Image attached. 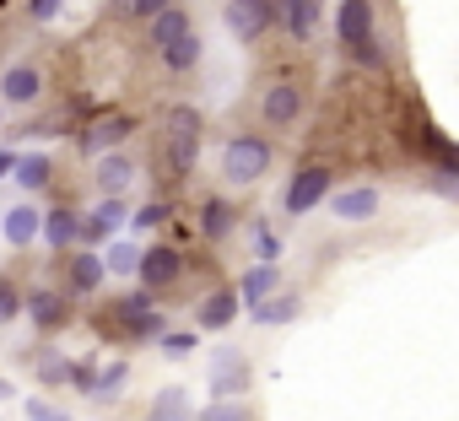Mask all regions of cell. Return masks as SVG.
Instances as JSON below:
<instances>
[{
	"instance_id": "cell-1",
	"label": "cell",
	"mask_w": 459,
	"mask_h": 421,
	"mask_svg": "<svg viewBox=\"0 0 459 421\" xmlns=\"http://www.w3.org/2000/svg\"><path fill=\"white\" fill-rule=\"evenodd\" d=\"M335 28H341L346 55H351L362 71H378V65H384V49H378V39H373V6H368V0H341Z\"/></svg>"
},
{
	"instance_id": "cell-2",
	"label": "cell",
	"mask_w": 459,
	"mask_h": 421,
	"mask_svg": "<svg viewBox=\"0 0 459 421\" xmlns=\"http://www.w3.org/2000/svg\"><path fill=\"white\" fill-rule=\"evenodd\" d=\"M271 173V141L265 135H233L221 146V178L227 184H255Z\"/></svg>"
},
{
	"instance_id": "cell-3",
	"label": "cell",
	"mask_w": 459,
	"mask_h": 421,
	"mask_svg": "<svg viewBox=\"0 0 459 421\" xmlns=\"http://www.w3.org/2000/svg\"><path fill=\"white\" fill-rule=\"evenodd\" d=\"M221 22H227V33H233V39L255 44V39H265L281 22V12H276V0H227Z\"/></svg>"
},
{
	"instance_id": "cell-4",
	"label": "cell",
	"mask_w": 459,
	"mask_h": 421,
	"mask_svg": "<svg viewBox=\"0 0 459 421\" xmlns=\"http://www.w3.org/2000/svg\"><path fill=\"white\" fill-rule=\"evenodd\" d=\"M195 151H200V108L178 103V108H168V162L178 173H189Z\"/></svg>"
},
{
	"instance_id": "cell-5",
	"label": "cell",
	"mask_w": 459,
	"mask_h": 421,
	"mask_svg": "<svg viewBox=\"0 0 459 421\" xmlns=\"http://www.w3.org/2000/svg\"><path fill=\"white\" fill-rule=\"evenodd\" d=\"M39 98H44V71L39 65L17 60V65L0 71V103H6V108H33Z\"/></svg>"
},
{
	"instance_id": "cell-6",
	"label": "cell",
	"mask_w": 459,
	"mask_h": 421,
	"mask_svg": "<svg viewBox=\"0 0 459 421\" xmlns=\"http://www.w3.org/2000/svg\"><path fill=\"white\" fill-rule=\"evenodd\" d=\"M319 200H330V173H325V168H303V173H292V184H287V194H281V205L292 210V217H308Z\"/></svg>"
},
{
	"instance_id": "cell-7",
	"label": "cell",
	"mask_w": 459,
	"mask_h": 421,
	"mask_svg": "<svg viewBox=\"0 0 459 421\" xmlns=\"http://www.w3.org/2000/svg\"><path fill=\"white\" fill-rule=\"evenodd\" d=\"M211 389H216V400H244V389H249L244 351H216L211 357Z\"/></svg>"
},
{
	"instance_id": "cell-8",
	"label": "cell",
	"mask_w": 459,
	"mask_h": 421,
	"mask_svg": "<svg viewBox=\"0 0 459 421\" xmlns=\"http://www.w3.org/2000/svg\"><path fill=\"white\" fill-rule=\"evenodd\" d=\"M130 222V210H125V200H98L87 217H82V244L87 249H98V244H114V228H125Z\"/></svg>"
},
{
	"instance_id": "cell-9",
	"label": "cell",
	"mask_w": 459,
	"mask_h": 421,
	"mask_svg": "<svg viewBox=\"0 0 459 421\" xmlns=\"http://www.w3.org/2000/svg\"><path fill=\"white\" fill-rule=\"evenodd\" d=\"M298 114H303V92H298L292 82H276V87H265V92H260V119H265L271 130L298 125Z\"/></svg>"
},
{
	"instance_id": "cell-10",
	"label": "cell",
	"mask_w": 459,
	"mask_h": 421,
	"mask_svg": "<svg viewBox=\"0 0 459 421\" xmlns=\"http://www.w3.org/2000/svg\"><path fill=\"white\" fill-rule=\"evenodd\" d=\"M178 276H184V254L178 249H168V244L146 249V260H141V287L146 292H168Z\"/></svg>"
},
{
	"instance_id": "cell-11",
	"label": "cell",
	"mask_w": 459,
	"mask_h": 421,
	"mask_svg": "<svg viewBox=\"0 0 459 421\" xmlns=\"http://www.w3.org/2000/svg\"><path fill=\"white\" fill-rule=\"evenodd\" d=\"M28 319H33L39 330H60V324L71 319V292H65V287H39V292H28Z\"/></svg>"
},
{
	"instance_id": "cell-12",
	"label": "cell",
	"mask_w": 459,
	"mask_h": 421,
	"mask_svg": "<svg viewBox=\"0 0 459 421\" xmlns=\"http://www.w3.org/2000/svg\"><path fill=\"white\" fill-rule=\"evenodd\" d=\"M92 184H98V194H103V200H119V194L135 184V157H125V151H108V157H98V173H92Z\"/></svg>"
},
{
	"instance_id": "cell-13",
	"label": "cell",
	"mask_w": 459,
	"mask_h": 421,
	"mask_svg": "<svg viewBox=\"0 0 459 421\" xmlns=\"http://www.w3.org/2000/svg\"><path fill=\"white\" fill-rule=\"evenodd\" d=\"M103 276H108V260H103V254H92V249H76V254H71L65 292H71V297H87V292H98V287H103Z\"/></svg>"
},
{
	"instance_id": "cell-14",
	"label": "cell",
	"mask_w": 459,
	"mask_h": 421,
	"mask_svg": "<svg viewBox=\"0 0 459 421\" xmlns=\"http://www.w3.org/2000/svg\"><path fill=\"white\" fill-rule=\"evenodd\" d=\"M0 238H6L12 249H28L33 238H44V210L39 205H12L6 222H0Z\"/></svg>"
},
{
	"instance_id": "cell-15",
	"label": "cell",
	"mask_w": 459,
	"mask_h": 421,
	"mask_svg": "<svg viewBox=\"0 0 459 421\" xmlns=\"http://www.w3.org/2000/svg\"><path fill=\"white\" fill-rule=\"evenodd\" d=\"M330 210H335L341 222H368V217H378V189L373 184L341 189V194H330Z\"/></svg>"
},
{
	"instance_id": "cell-16",
	"label": "cell",
	"mask_w": 459,
	"mask_h": 421,
	"mask_svg": "<svg viewBox=\"0 0 459 421\" xmlns=\"http://www.w3.org/2000/svg\"><path fill=\"white\" fill-rule=\"evenodd\" d=\"M238 308H244V297L233 292V287H221V292H211L205 303H200V314H195V324L200 330H227L238 319Z\"/></svg>"
},
{
	"instance_id": "cell-17",
	"label": "cell",
	"mask_w": 459,
	"mask_h": 421,
	"mask_svg": "<svg viewBox=\"0 0 459 421\" xmlns=\"http://www.w3.org/2000/svg\"><path fill=\"white\" fill-rule=\"evenodd\" d=\"M44 244L49 249H71V244H82V217H76V210L71 205H60V210H44Z\"/></svg>"
},
{
	"instance_id": "cell-18",
	"label": "cell",
	"mask_w": 459,
	"mask_h": 421,
	"mask_svg": "<svg viewBox=\"0 0 459 421\" xmlns=\"http://www.w3.org/2000/svg\"><path fill=\"white\" fill-rule=\"evenodd\" d=\"M125 135H130V119H125V114H103V119L87 130V141H82V146H87V151H98V157H108V151H119V141H125Z\"/></svg>"
},
{
	"instance_id": "cell-19",
	"label": "cell",
	"mask_w": 459,
	"mask_h": 421,
	"mask_svg": "<svg viewBox=\"0 0 459 421\" xmlns=\"http://www.w3.org/2000/svg\"><path fill=\"white\" fill-rule=\"evenodd\" d=\"M276 12H281V28L292 39H308L319 28V0H276Z\"/></svg>"
},
{
	"instance_id": "cell-20",
	"label": "cell",
	"mask_w": 459,
	"mask_h": 421,
	"mask_svg": "<svg viewBox=\"0 0 459 421\" xmlns=\"http://www.w3.org/2000/svg\"><path fill=\"white\" fill-rule=\"evenodd\" d=\"M276 287H281V271L260 260V265H255V271L244 276V287H238V297H244L249 308H260V303H271V297H276Z\"/></svg>"
},
{
	"instance_id": "cell-21",
	"label": "cell",
	"mask_w": 459,
	"mask_h": 421,
	"mask_svg": "<svg viewBox=\"0 0 459 421\" xmlns=\"http://www.w3.org/2000/svg\"><path fill=\"white\" fill-rule=\"evenodd\" d=\"M189 33H195V28H189V12H184V6H173V12H162V17L152 22V49L162 55V49H173V44H178V39H189Z\"/></svg>"
},
{
	"instance_id": "cell-22",
	"label": "cell",
	"mask_w": 459,
	"mask_h": 421,
	"mask_svg": "<svg viewBox=\"0 0 459 421\" xmlns=\"http://www.w3.org/2000/svg\"><path fill=\"white\" fill-rule=\"evenodd\" d=\"M12 178H17L22 189H49V178H55V162H49V151H22Z\"/></svg>"
},
{
	"instance_id": "cell-23",
	"label": "cell",
	"mask_w": 459,
	"mask_h": 421,
	"mask_svg": "<svg viewBox=\"0 0 459 421\" xmlns=\"http://www.w3.org/2000/svg\"><path fill=\"white\" fill-rule=\"evenodd\" d=\"M146 421H195V410H189V394H184V389H162V394L152 400Z\"/></svg>"
},
{
	"instance_id": "cell-24",
	"label": "cell",
	"mask_w": 459,
	"mask_h": 421,
	"mask_svg": "<svg viewBox=\"0 0 459 421\" xmlns=\"http://www.w3.org/2000/svg\"><path fill=\"white\" fill-rule=\"evenodd\" d=\"M200 233H205L211 244H216V238H227V233H233V205L211 194V200L200 205Z\"/></svg>"
},
{
	"instance_id": "cell-25",
	"label": "cell",
	"mask_w": 459,
	"mask_h": 421,
	"mask_svg": "<svg viewBox=\"0 0 459 421\" xmlns=\"http://www.w3.org/2000/svg\"><path fill=\"white\" fill-rule=\"evenodd\" d=\"M33 373H39V383H76V362L65 351H39Z\"/></svg>"
},
{
	"instance_id": "cell-26",
	"label": "cell",
	"mask_w": 459,
	"mask_h": 421,
	"mask_svg": "<svg viewBox=\"0 0 459 421\" xmlns=\"http://www.w3.org/2000/svg\"><path fill=\"white\" fill-rule=\"evenodd\" d=\"M103 260H108V271H114V276H141V260H146V249H135V244L114 238Z\"/></svg>"
},
{
	"instance_id": "cell-27",
	"label": "cell",
	"mask_w": 459,
	"mask_h": 421,
	"mask_svg": "<svg viewBox=\"0 0 459 421\" xmlns=\"http://www.w3.org/2000/svg\"><path fill=\"white\" fill-rule=\"evenodd\" d=\"M178 0H114V17H130V22H157L162 12H173Z\"/></svg>"
},
{
	"instance_id": "cell-28",
	"label": "cell",
	"mask_w": 459,
	"mask_h": 421,
	"mask_svg": "<svg viewBox=\"0 0 459 421\" xmlns=\"http://www.w3.org/2000/svg\"><path fill=\"white\" fill-rule=\"evenodd\" d=\"M152 297H157V292H146V287H141V292H130V297H119V303H114V314H119V324L130 330V324H141L146 314H157V303H152Z\"/></svg>"
},
{
	"instance_id": "cell-29",
	"label": "cell",
	"mask_w": 459,
	"mask_h": 421,
	"mask_svg": "<svg viewBox=\"0 0 459 421\" xmlns=\"http://www.w3.org/2000/svg\"><path fill=\"white\" fill-rule=\"evenodd\" d=\"M200 55H205V49H200V39L189 33V39H178L173 49H162V65H168V71H195Z\"/></svg>"
},
{
	"instance_id": "cell-30",
	"label": "cell",
	"mask_w": 459,
	"mask_h": 421,
	"mask_svg": "<svg viewBox=\"0 0 459 421\" xmlns=\"http://www.w3.org/2000/svg\"><path fill=\"white\" fill-rule=\"evenodd\" d=\"M125 383H130V362H125V357H114V362L98 373V394H92V400H114Z\"/></svg>"
},
{
	"instance_id": "cell-31",
	"label": "cell",
	"mask_w": 459,
	"mask_h": 421,
	"mask_svg": "<svg viewBox=\"0 0 459 421\" xmlns=\"http://www.w3.org/2000/svg\"><path fill=\"white\" fill-rule=\"evenodd\" d=\"M298 319V297H271L255 308V324H292Z\"/></svg>"
},
{
	"instance_id": "cell-32",
	"label": "cell",
	"mask_w": 459,
	"mask_h": 421,
	"mask_svg": "<svg viewBox=\"0 0 459 421\" xmlns=\"http://www.w3.org/2000/svg\"><path fill=\"white\" fill-rule=\"evenodd\" d=\"M168 217H173V205H168V200H146L135 217H130V228H135V233H152V228H162Z\"/></svg>"
},
{
	"instance_id": "cell-33",
	"label": "cell",
	"mask_w": 459,
	"mask_h": 421,
	"mask_svg": "<svg viewBox=\"0 0 459 421\" xmlns=\"http://www.w3.org/2000/svg\"><path fill=\"white\" fill-rule=\"evenodd\" d=\"M195 421H249V405L244 400H211Z\"/></svg>"
},
{
	"instance_id": "cell-34",
	"label": "cell",
	"mask_w": 459,
	"mask_h": 421,
	"mask_svg": "<svg viewBox=\"0 0 459 421\" xmlns=\"http://www.w3.org/2000/svg\"><path fill=\"white\" fill-rule=\"evenodd\" d=\"M17 314H28V297H17V287L0 276V319H17Z\"/></svg>"
},
{
	"instance_id": "cell-35",
	"label": "cell",
	"mask_w": 459,
	"mask_h": 421,
	"mask_svg": "<svg viewBox=\"0 0 459 421\" xmlns=\"http://www.w3.org/2000/svg\"><path fill=\"white\" fill-rule=\"evenodd\" d=\"M22 410H28V421H71L65 410H55L49 400H22Z\"/></svg>"
},
{
	"instance_id": "cell-36",
	"label": "cell",
	"mask_w": 459,
	"mask_h": 421,
	"mask_svg": "<svg viewBox=\"0 0 459 421\" xmlns=\"http://www.w3.org/2000/svg\"><path fill=\"white\" fill-rule=\"evenodd\" d=\"M60 6H65V0H28V17H33V22H55Z\"/></svg>"
},
{
	"instance_id": "cell-37",
	"label": "cell",
	"mask_w": 459,
	"mask_h": 421,
	"mask_svg": "<svg viewBox=\"0 0 459 421\" xmlns=\"http://www.w3.org/2000/svg\"><path fill=\"white\" fill-rule=\"evenodd\" d=\"M255 249H260V260H265V265H276V249H281V244H276V233H265V228H260V233H255Z\"/></svg>"
},
{
	"instance_id": "cell-38",
	"label": "cell",
	"mask_w": 459,
	"mask_h": 421,
	"mask_svg": "<svg viewBox=\"0 0 459 421\" xmlns=\"http://www.w3.org/2000/svg\"><path fill=\"white\" fill-rule=\"evenodd\" d=\"M157 346H162L168 357H184V351H195V335H162Z\"/></svg>"
},
{
	"instance_id": "cell-39",
	"label": "cell",
	"mask_w": 459,
	"mask_h": 421,
	"mask_svg": "<svg viewBox=\"0 0 459 421\" xmlns=\"http://www.w3.org/2000/svg\"><path fill=\"white\" fill-rule=\"evenodd\" d=\"M76 389L82 394H98V367L92 362H76Z\"/></svg>"
},
{
	"instance_id": "cell-40",
	"label": "cell",
	"mask_w": 459,
	"mask_h": 421,
	"mask_svg": "<svg viewBox=\"0 0 459 421\" xmlns=\"http://www.w3.org/2000/svg\"><path fill=\"white\" fill-rule=\"evenodd\" d=\"M12 173H17V157H12V151H0V178H12Z\"/></svg>"
},
{
	"instance_id": "cell-41",
	"label": "cell",
	"mask_w": 459,
	"mask_h": 421,
	"mask_svg": "<svg viewBox=\"0 0 459 421\" xmlns=\"http://www.w3.org/2000/svg\"><path fill=\"white\" fill-rule=\"evenodd\" d=\"M0 400H12V383H6V378H0Z\"/></svg>"
},
{
	"instance_id": "cell-42",
	"label": "cell",
	"mask_w": 459,
	"mask_h": 421,
	"mask_svg": "<svg viewBox=\"0 0 459 421\" xmlns=\"http://www.w3.org/2000/svg\"><path fill=\"white\" fill-rule=\"evenodd\" d=\"M0 324H6V319H0Z\"/></svg>"
}]
</instances>
